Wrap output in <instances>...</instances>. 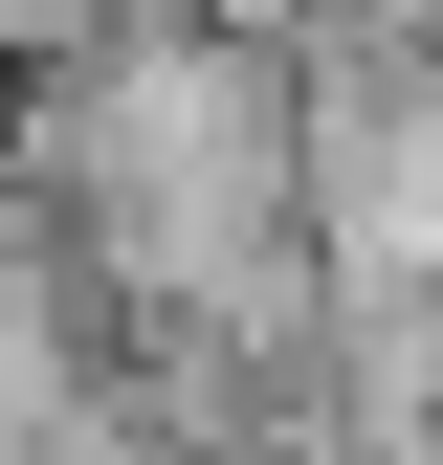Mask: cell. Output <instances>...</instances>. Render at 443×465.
<instances>
[{
    "label": "cell",
    "mask_w": 443,
    "mask_h": 465,
    "mask_svg": "<svg viewBox=\"0 0 443 465\" xmlns=\"http://www.w3.org/2000/svg\"><path fill=\"white\" fill-rule=\"evenodd\" d=\"M200 0H0V89H89V67H133V45H178Z\"/></svg>",
    "instance_id": "cell-1"
}]
</instances>
